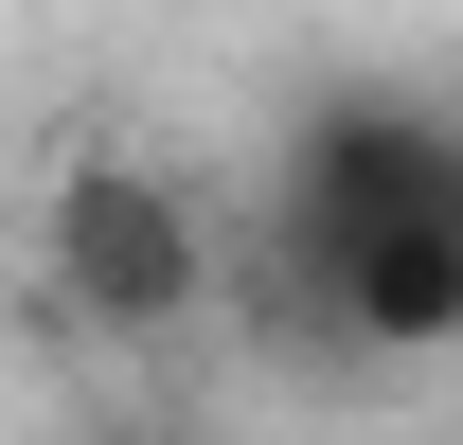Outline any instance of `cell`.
<instances>
[{
  "mask_svg": "<svg viewBox=\"0 0 463 445\" xmlns=\"http://www.w3.org/2000/svg\"><path fill=\"white\" fill-rule=\"evenodd\" d=\"M54 250H71V285L108 303V321H178L196 303V214H178L161 178H71V214H54Z\"/></svg>",
  "mask_w": 463,
  "mask_h": 445,
  "instance_id": "2",
  "label": "cell"
},
{
  "mask_svg": "<svg viewBox=\"0 0 463 445\" xmlns=\"http://www.w3.org/2000/svg\"><path fill=\"white\" fill-rule=\"evenodd\" d=\"M286 268L356 338H463V143L446 125H356L286 196Z\"/></svg>",
  "mask_w": 463,
  "mask_h": 445,
  "instance_id": "1",
  "label": "cell"
}]
</instances>
